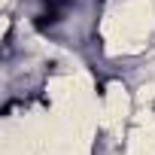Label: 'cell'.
<instances>
[{"mask_svg": "<svg viewBox=\"0 0 155 155\" xmlns=\"http://www.w3.org/2000/svg\"><path fill=\"white\" fill-rule=\"evenodd\" d=\"M131 110H134V91L122 79L107 82L104 94H101V125L104 128H122L131 119Z\"/></svg>", "mask_w": 155, "mask_h": 155, "instance_id": "cell-1", "label": "cell"}]
</instances>
